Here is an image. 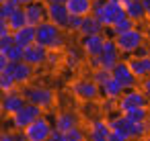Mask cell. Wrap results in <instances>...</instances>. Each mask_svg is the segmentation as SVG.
<instances>
[{
	"mask_svg": "<svg viewBox=\"0 0 150 141\" xmlns=\"http://www.w3.org/2000/svg\"><path fill=\"white\" fill-rule=\"evenodd\" d=\"M21 2V6H27V4H31V2H35V0H19Z\"/></svg>",
	"mask_w": 150,
	"mask_h": 141,
	"instance_id": "bcb514c9",
	"label": "cell"
},
{
	"mask_svg": "<svg viewBox=\"0 0 150 141\" xmlns=\"http://www.w3.org/2000/svg\"><path fill=\"white\" fill-rule=\"evenodd\" d=\"M64 139L66 141H88V131H84L80 125H76L64 133Z\"/></svg>",
	"mask_w": 150,
	"mask_h": 141,
	"instance_id": "f1b7e54d",
	"label": "cell"
},
{
	"mask_svg": "<svg viewBox=\"0 0 150 141\" xmlns=\"http://www.w3.org/2000/svg\"><path fill=\"white\" fill-rule=\"evenodd\" d=\"M103 112L111 114V112H119V98H107L103 96V104H101Z\"/></svg>",
	"mask_w": 150,
	"mask_h": 141,
	"instance_id": "836d02e7",
	"label": "cell"
},
{
	"mask_svg": "<svg viewBox=\"0 0 150 141\" xmlns=\"http://www.w3.org/2000/svg\"><path fill=\"white\" fill-rule=\"evenodd\" d=\"M45 2L50 4V2H66V0H45Z\"/></svg>",
	"mask_w": 150,
	"mask_h": 141,
	"instance_id": "7dc6e473",
	"label": "cell"
},
{
	"mask_svg": "<svg viewBox=\"0 0 150 141\" xmlns=\"http://www.w3.org/2000/svg\"><path fill=\"white\" fill-rule=\"evenodd\" d=\"M27 104V98L23 94V90H11V92H2V100H0V108L2 114L13 117L17 110H21Z\"/></svg>",
	"mask_w": 150,
	"mask_h": 141,
	"instance_id": "9c48e42d",
	"label": "cell"
},
{
	"mask_svg": "<svg viewBox=\"0 0 150 141\" xmlns=\"http://www.w3.org/2000/svg\"><path fill=\"white\" fill-rule=\"evenodd\" d=\"M21 90H23L27 102L37 104L43 110H47V108H52L56 104V92L52 88H47V86H29L27 84V86H21Z\"/></svg>",
	"mask_w": 150,
	"mask_h": 141,
	"instance_id": "3957f363",
	"label": "cell"
},
{
	"mask_svg": "<svg viewBox=\"0 0 150 141\" xmlns=\"http://www.w3.org/2000/svg\"><path fill=\"white\" fill-rule=\"evenodd\" d=\"M17 88H19V84L11 74H0V90L2 92H11V90H17Z\"/></svg>",
	"mask_w": 150,
	"mask_h": 141,
	"instance_id": "d6a6232c",
	"label": "cell"
},
{
	"mask_svg": "<svg viewBox=\"0 0 150 141\" xmlns=\"http://www.w3.org/2000/svg\"><path fill=\"white\" fill-rule=\"evenodd\" d=\"M134 55H138V57H144V55H150V47H148V45L144 43V45H142V47H140V49H138V51L134 53Z\"/></svg>",
	"mask_w": 150,
	"mask_h": 141,
	"instance_id": "b9f144b4",
	"label": "cell"
},
{
	"mask_svg": "<svg viewBox=\"0 0 150 141\" xmlns=\"http://www.w3.org/2000/svg\"><path fill=\"white\" fill-rule=\"evenodd\" d=\"M109 119H95L88 127V141H109Z\"/></svg>",
	"mask_w": 150,
	"mask_h": 141,
	"instance_id": "e0dca14e",
	"label": "cell"
},
{
	"mask_svg": "<svg viewBox=\"0 0 150 141\" xmlns=\"http://www.w3.org/2000/svg\"><path fill=\"white\" fill-rule=\"evenodd\" d=\"M8 25H11V31L15 33V31H19V29H23L25 25H27V15H25V6H21V8H17L13 15H11V19H8Z\"/></svg>",
	"mask_w": 150,
	"mask_h": 141,
	"instance_id": "484cf974",
	"label": "cell"
},
{
	"mask_svg": "<svg viewBox=\"0 0 150 141\" xmlns=\"http://www.w3.org/2000/svg\"><path fill=\"white\" fill-rule=\"evenodd\" d=\"M123 92H125V88L115 78H111L105 86H101V96H107V98H121Z\"/></svg>",
	"mask_w": 150,
	"mask_h": 141,
	"instance_id": "cb8c5ba5",
	"label": "cell"
},
{
	"mask_svg": "<svg viewBox=\"0 0 150 141\" xmlns=\"http://www.w3.org/2000/svg\"><path fill=\"white\" fill-rule=\"evenodd\" d=\"M76 125H78V114H76L74 110H60V112H56L54 129L66 133L68 129H72V127H76Z\"/></svg>",
	"mask_w": 150,
	"mask_h": 141,
	"instance_id": "ac0fdd59",
	"label": "cell"
},
{
	"mask_svg": "<svg viewBox=\"0 0 150 141\" xmlns=\"http://www.w3.org/2000/svg\"><path fill=\"white\" fill-rule=\"evenodd\" d=\"M17 8H21V2H19V0H8V2H0V19L8 21V19H11V15H13Z\"/></svg>",
	"mask_w": 150,
	"mask_h": 141,
	"instance_id": "f546056e",
	"label": "cell"
},
{
	"mask_svg": "<svg viewBox=\"0 0 150 141\" xmlns=\"http://www.w3.org/2000/svg\"><path fill=\"white\" fill-rule=\"evenodd\" d=\"M70 92L78 98V100H97L101 96V86L91 78H80V80H74L70 84Z\"/></svg>",
	"mask_w": 150,
	"mask_h": 141,
	"instance_id": "8992f818",
	"label": "cell"
},
{
	"mask_svg": "<svg viewBox=\"0 0 150 141\" xmlns=\"http://www.w3.org/2000/svg\"><path fill=\"white\" fill-rule=\"evenodd\" d=\"M80 25H82V17H78V15H70V23H68V31H76V33H78V29H80Z\"/></svg>",
	"mask_w": 150,
	"mask_h": 141,
	"instance_id": "d590c367",
	"label": "cell"
},
{
	"mask_svg": "<svg viewBox=\"0 0 150 141\" xmlns=\"http://www.w3.org/2000/svg\"><path fill=\"white\" fill-rule=\"evenodd\" d=\"M144 41H146V35H144V31L138 29V27H134V29H129V31H125V33L115 35V43H117V47H119V51H121L123 55H134V53L144 45Z\"/></svg>",
	"mask_w": 150,
	"mask_h": 141,
	"instance_id": "277c9868",
	"label": "cell"
},
{
	"mask_svg": "<svg viewBox=\"0 0 150 141\" xmlns=\"http://www.w3.org/2000/svg\"><path fill=\"white\" fill-rule=\"evenodd\" d=\"M138 106H148V96L136 86V88L125 90L123 96L119 98V112H127V110L138 108Z\"/></svg>",
	"mask_w": 150,
	"mask_h": 141,
	"instance_id": "30bf717a",
	"label": "cell"
},
{
	"mask_svg": "<svg viewBox=\"0 0 150 141\" xmlns=\"http://www.w3.org/2000/svg\"><path fill=\"white\" fill-rule=\"evenodd\" d=\"M88 66H91V70H99V68H103V59H101V55H93V57H88Z\"/></svg>",
	"mask_w": 150,
	"mask_h": 141,
	"instance_id": "f35d334b",
	"label": "cell"
},
{
	"mask_svg": "<svg viewBox=\"0 0 150 141\" xmlns=\"http://www.w3.org/2000/svg\"><path fill=\"white\" fill-rule=\"evenodd\" d=\"M127 64L132 68V72L138 76V80L150 76V55H144V57H138V55H129L127 57Z\"/></svg>",
	"mask_w": 150,
	"mask_h": 141,
	"instance_id": "44dd1931",
	"label": "cell"
},
{
	"mask_svg": "<svg viewBox=\"0 0 150 141\" xmlns=\"http://www.w3.org/2000/svg\"><path fill=\"white\" fill-rule=\"evenodd\" d=\"M93 15L105 25V29H111L113 23L125 17V8L111 2V0H93Z\"/></svg>",
	"mask_w": 150,
	"mask_h": 141,
	"instance_id": "7a4b0ae2",
	"label": "cell"
},
{
	"mask_svg": "<svg viewBox=\"0 0 150 141\" xmlns=\"http://www.w3.org/2000/svg\"><path fill=\"white\" fill-rule=\"evenodd\" d=\"M125 15L129 17V19H134L136 23H142L148 15H146V8H144V4H142V0H129L127 2V6H125Z\"/></svg>",
	"mask_w": 150,
	"mask_h": 141,
	"instance_id": "603a6c76",
	"label": "cell"
},
{
	"mask_svg": "<svg viewBox=\"0 0 150 141\" xmlns=\"http://www.w3.org/2000/svg\"><path fill=\"white\" fill-rule=\"evenodd\" d=\"M91 78H93L99 86H105V84L113 78V74H111V70H107V68H99V70H93V72H91Z\"/></svg>",
	"mask_w": 150,
	"mask_h": 141,
	"instance_id": "4dcf8cb0",
	"label": "cell"
},
{
	"mask_svg": "<svg viewBox=\"0 0 150 141\" xmlns=\"http://www.w3.org/2000/svg\"><path fill=\"white\" fill-rule=\"evenodd\" d=\"M47 21H52L54 25H58L60 29L68 31V23H70V13L66 8L64 2H50L47 4Z\"/></svg>",
	"mask_w": 150,
	"mask_h": 141,
	"instance_id": "7c38bea8",
	"label": "cell"
},
{
	"mask_svg": "<svg viewBox=\"0 0 150 141\" xmlns=\"http://www.w3.org/2000/svg\"><path fill=\"white\" fill-rule=\"evenodd\" d=\"M109 141H132V139H129V137H125L123 133H119V131H113V129H111Z\"/></svg>",
	"mask_w": 150,
	"mask_h": 141,
	"instance_id": "ab89813d",
	"label": "cell"
},
{
	"mask_svg": "<svg viewBox=\"0 0 150 141\" xmlns=\"http://www.w3.org/2000/svg\"><path fill=\"white\" fill-rule=\"evenodd\" d=\"M111 2H115V4H119V6H127V2H129V0H111Z\"/></svg>",
	"mask_w": 150,
	"mask_h": 141,
	"instance_id": "f6af8a7d",
	"label": "cell"
},
{
	"mask_svg": "<svg viewBox=\"0 0 150 141\" xmlns=\"http://www.w3.org/2000/svg\"><path fill=\"white\" fill-rule=\"evenodd\" d=\"M97 33H105V25L91 13L86 17H82V25L78 29V35L84 37V35H97Z\"/></svg>",
	"mask_w": 150,
	"mask_h": 141,
	"instance_id": "d6986e66",
	"label": "cell"
},
{
	"mask_svg": "<svg viewBox=\"0 0 150 141\" xmlns=\"http://www.w3.org/2000/svg\"><path fill=\"white\" fill-rule=\"evenodd\" d=\"M41 114H43V108H41V106L27 102L21 110H17V112L11 117V125H13V129H21V131H25V129H27L33 121H37Z\"/></svg>",
	"mask_w": 150,
	"mask_h": 141,
	"instance_id": "5b68a950",
	"label": "cell"
},
{
	"mask_svg": "<svg viewBox=\"0 0 150 141\" xmlns=\"http://www.w3.org/2000/svg\"><path fill=\"white\" fill-rule=\"evenodd\" d=\"M82 55H84V51H82V47L80 49H66V53H64V61H66V66L70 68V70H74V68H78L80 64H82Z\"/></svg>",
	"mask_w": 150,
	"mask_h": 141,
	"instance_id": "d4e9b609",
	"label": "cell"
},
{
	"mask_svg": "<svg viewBox=\"0 0 150 141\" xmlns=\"http://www.w3.org/2000/svg\"><path fill=\"white\" fill-rule=\"evenodd\" d=\"M129 121H134V123H144V121H148L150 119V108L148 106H138V108H132V110H127V112H123Z\"/></svg>",
	"mask_w": 150,
	"mask_h": 141,
	"instance_id": "83f0119b",
	"label": "cell"
},
{
	"mask_svg": "<svg viewBox=\"0 0 150 141\" xmlns=\"http://www.w3.org/2000/svg\"><path fill=\"white\" fill-rule=\"evenodd\" d=\"M0 53H4L11 61H23V57H25V47H21V45L13 43L6 51H0Z\"/></svg>",
	"mask_w": 150,
	"mask_h": 141,
	"instance_id": "1f68e13d",
	"label": "cell"
},
{
	"mask_svg": "<svg viewBox=\"0 0 150 141\" xmlns=\"http://www.w3.org/2000/svg\"><path fill=\"white\" fill-rule=\"evenodd\" d=\"M111 74H113V78L125 88V90H129V88H136L138 84H140V80H138V76L132 72V68H129V64H127V59H121L113 70H111Z\"/></svg>",
	"mask_w": 150,
	"mask_h": 141,
	"instance_id": "8fae6325",
	"label": "cell"
},
{
	"mask_svg": "<svg viewBox=\"0 0 150 141\" xmlns=\"http://www.w3.org/2000/svg\"><path fill=\"white\" fill-rule=\"evenodd\" d=\"M13 43H15L13 33H11V35H2V37H0V51H6V49H8Z\"/></svg>",
	"mask_w": 150,
	"mask_h": 141,
	"instance_id": "8d00e7d4",
	"label": "cell"
},
{
	"mask_svg": "<svg viewBox=\"0 0 150 141\" xmlns=\"http://www.w3.org/2000/svg\"><path fill=\"white\" fill-rule=\"evenodd\" d=\"M62 61V49H47V61L50 66H58Z\"/></svg>",
	"mask_w": 150,
	"mask_h": 141,
	"instance_id": "e575fe53",
	"label": "cell"
},
{
	"mask_svg": "<svg viewBox=\"0 0 150 141\" xmlns=\"http://www.w3.org/2000/svg\"><path fill=\"white\" fill-rule=\"evenodd\" d=\"M8 64H11V59H8V57H6L4 53H0V70H4V68H6Z\"/></svg>",
	"mask_w": 150,
	"mask_h": 141,
	"instance_id": "7bdbcfd3",
	"label": "cell"
},
{
	"mask_svg": "<svg viewBox=\"0 0 150 141\" xmlns=\"http://www.w3.org/2000/svg\"><path fill=\"white\" fill-rule=\"evenodd\" d=\"M142 141H150V135H144V137H142Z\"/></svg>",
	"mask_w": 150,
	"mask_h": 141,
	"instance_id": "c3c4849f",
	"label": "cell"
},
{
	"mask_svg": "<svg viewBox=\"0 0 150 141\" xmlns=\"http://www.w3.org/2000/svg\"><path fill=\"white\" fill-rule=\"evenodd\" d=\"M0 2H8V0H0Z\"/></svg>",
	"mask_w": 150,
	"mask_h": 141,
	"instance_id": "f907efd6",
	"label": "cell"
},
{
	"mask_svg": "<svg viewBox=\"0 0 150 141\" xmlns=\"http://www.w3.org/2000/svg\"><path fill=\"white\" fill-rule=\"evenodd\" d=\"M0 74H11L19 86H27L31 80H33V74H35V66L27 64V61H11L4 70H0Z\"/></svg>",
	"mask_w": 150,
	"mask_h": 141,
	"instance_id": "52a82bcc",
	"label": "cell"
},
{
	"mask_svg": "<svg viewBox=\"0 0 150 141\" xmlns=\"http://www.w3.org/2000/svg\"><path fill=\"white\" fill-rule=\"evenodd\" d=\"M54 131V125L50 123L47 117H39L37 121H33L27 129H25V135H27V141H45Z\"/></svg>",
	"mask_w": 150,
	"mask_h": 141,
	"instance_id": "ba28073f",
	"label": "cell"
},
{
	"mask_svg": "<svg viewBox=\"0 0 150 141\" xmlns=\"http://www.w3.org/2000/svg\"><path fill=\"white\" fill-rule=\"evenodd\" d=\"M105 41H107L105 33L84 35V37L80 39V47H82V51H84L86 57H93V55H101V51H103V47H105Z\"/></svg>",
	"mask_w": 150,
	"mask_h": 141,
	"instance_id": "9a60e30c",
	"label": "cell"
},
{
	"mask_svg": "<svg viewBox=\"0 0 150 141\" xmlns=\"http://www.w3.org/2000/svg\"><path fill=\"white\" fill-rule=\"evenodd\" d=\"M25 15H27V25L39 27L43 21H47V2L45 0H35V2L27 4Z\"/></svg>",
	"mask_w": 150,
	"mask_h": 141,
	"instance_id": "4fadbf2b",
	"label": "cell"
},
{
	"mask_svg": "<svg viewBox=\"0 0 150 141\" xmlns=\"http://www.w3.org/2000/svg\"><path fill=\"white\" fill-rule=\"evenodd\" d=\"M148 108H150V98H148Z\"/></svg>",
	"mask_w": 150,
	"mask_h": 141,
	"instance_id": "681fc988",
	"label": "cell"
},
{
	"mask_svg": "<svg viewBox=\"0 0 150 141\" xmlns=\"http://www.w3.org/2000/svg\"><path fill=\"white\" fill-rule=\"evenodd\" d=\"M45 141H66V139H64V133H62V131L54 129V131H52V135H50Z\"/></svg>",
	"mask_w": 150,
	"mask_h": 141,
	"instance_id": "60d3db41",
	"label": "cell"
},
{
	"mask_svg": "<svg viewBox=\"0 0 150 141\" xmlns=\"http://www.w3.org/2000/svg\"><path fill=\"white\" fill-rule=\"evenodd\" d=\"M142 4H144V8H146V15L150 17V0H142Z\"/></svg>",
	"mask_w": 150,
	"mask_h": 141,
	"instance_id": "ee69618b",
	"label": "cell"
},
{
	"mask_svg": "<svg viewBox=\"0 0 150 141\" xmlns=\"http://www.w3.org/2000/svg\"><path fill=\"white\" fill-rule=\"evenodd\" d=\"M13 37H15V43H17V45H21V47H29V45H33V43L37 41V27H33V25H25L23 29L15 31Z\"/></svg>",
	"mask_w": 150,
	"mask_h": 141,
	"instance_id": "ffe728a7",
	"label": "cell"
},
{
	"mask_svg": "<svg viewBox=\"0 0 150 141\" xmlns=\"http://www.w3.org/2000/svg\"><path fill=\"white\" fill-rule=\"evenodd\" d=\"M138 88H140V90H142V92L150 98V76L142 78V80H140V84H138Z\"/></svg>",
	"mask_w": 150,
	"mask_h": 141,
	"instance_id": "74e56055",
	"label": "cell"
},
{
	"mask_svg": "<svg viewBox=\"0 0 150 141\" xmlns=\"http://www.w3.org/2000/svg\"><path fill=\"white\" fill-rule=\"evenodd\" d=\"M66 8L70 15H78V17H86L93 13V0H66Z\"/></svg>",
	"mask_w": 150,
	"mask_h": 141,
	"instance_id": "7402d4cb",
	"label": "cell"
},
{
	"mask_svg": "<svg viewBox=\"0 0 150 141\" xmlns=\"http://www.w3.org/2000/svg\"><path fill=\"white\" fill-rule=\"evenodd\" d=\"M121 51H119V47H117V43H115V37H107V41H105V47H103V51H101V59H103V68H107V70H113L119 61H121Z\"/></svg>",
	"mask_w": 150,
	"mask_h": 141,
	"instance_id": "5bb4252c",
	"label": "cell"
},
{
	"mask_svg": "<svg viewBox=\"0 0 150 141\" xmlns=\"http://www.w3.org/2000/svg\"><path fill=\"white\" fill-rule=\"evenodd\" d=\"M23 61H27V64L39 68V66H43V64L47 61V49H45L41 43L35 41L33 45L25 47V57H23Z\"/></svg>",
	"mask_w": 150,
	"mask_h": 141,
	"instance_id": "2e32d148",
	"label": "cell"
},
{
	"mask_svg": "<svg viewBox=\"0 0 150 141\" xmlns=\"http://www.w3.org/2000/svg\"><path fill=\"white\" fill-rule=\"evenodd\" d=\"M37 43H41L45 49H64L66 47L64 29H60L52 21H43L37 27Z\"/></svg>",
	"mask_w": 150,
	"mask_h": 141,
	"instance_id": "6da1fadb",
	"label": "cell"
},
{
	"mask_svg": "<svg viewBox=\"0 0 150 141\" xmlns=\"http://www.w3.org/2000/svg\"><path fill=\"white\" fill-rule=\"evenodd\" d=\"M134 27H136V21H134V19H129V17L125 15V17H121L117 23H113V27H111L109 31H111V33H113V37H115V35L125 33V31H129V29H134Z\"/></svg>",
	"mask_w": 150,
	"mask_h": 141,
	"instance_id": "4316f807",
	"label": "cell"
}]
</instances>
